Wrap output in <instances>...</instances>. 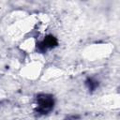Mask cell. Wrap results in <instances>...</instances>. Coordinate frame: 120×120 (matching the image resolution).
<instances>
[{"instance_id": "6da1fadb", "label": "cell", "mask_w": 120, "mask_h": 120, "mask_svg": "<svg viewBox=\"0 0 120 120\" xmlns=\"http://www.w3.org/2000/svg\"><path fill=\"white\" fill-rule=\"evenodd\" d=\"M53 98L48 95H39L37 98V111L40 113H48L53 108Z\"/></svg>"}]
</instances>
